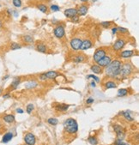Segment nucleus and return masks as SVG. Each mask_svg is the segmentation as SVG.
Wrapping results in <instances>:
<instances>
[{
  "label": "nucleus",
  "instance_id": "obj_1",
  "mask_svg": "<svg viewBox=\"0 0 139 145\" xmlns=\"http://www.w3.org/2000/svg\"><path fill=\"white\" fill-rule=\"evenodd\" d=\"M122 67V63L118 60L111 61V63L106 66V75L111 77H116L120 73V70Z\"/></svg>",
  "mask_w": 139,
  "mask_h": 145
},
{
  "label": "nucleus",
  "instance_id": "obj_2",
  "mask_svg": "<svg viewBox=\"0 0 139 145\" xmlns=\"http://www.w3.org/2000/svg\"><path fill=\"white\" fill-rule=\"evenodd\" d=\"M64 128L66 132L70 134L76 133L78 131V124L76 121L73 118H68L64 122Z\"/></svg>",
  "mask_w": 139,
  "mask_h": 145
},
{
  "label": "nucleus",
  "instance_id": "obj_3",
  "mask_svg": "<svg viewBox=\"0 0 139 145\" xmlns=\"http://www.w3.org/2000/svg\"><path fill=\"white\" fill-rule=\"evenodd\" d=\"M113 130L117 134L118 140L123 141L124 137H125V130H124V128L119 124H115V125H113Z\"/></svg>",
  "mask_w": 139,
  "mask_h": 145
},
{
  "label": "nucleus",
  "instance_id": "obj_4",
  "mask_svg": "<svg viewBox=\"0 0 139 145\" xmlns=\"http://www.w3.org/2000/svg\"><path fill=\"white\" fill-rule=\"evenodd\" d=\"M53 34L57 38L61 39V38H63V37L64 36V34H65L64 28L63 27V26H57V27L53 29Z\"/></svg>",
  "mask_w": 139,
  "mask_h": 145
},
{
  "label": "nucleus",
  "instance_id": "obj_5",
  "mask_svg": "<svg viewBox=\"0 0 139 145\" xmlns=\"http://www.w3.org/2000/svg\"><path fill=\"white\" fill-rule=\"evenodd\" d=\"M106 56V51L104 50V49H97L96 51H95V54H94V60H95V62H98V61H100L101 58H103L104 57Z\"/></svg>",
  "mask_w": 139,
  "mask_h": 145
},
{
  "label": "nucleus",
  "instance_id": "obj_6",
  "mask_svg": "<svg viewBox=\"0 0 139 145\" xmlns=\"http://www.w3.org/2000/svg\"><path fill=\"white\" fill-rule=\"evenodd\" d=\"M131 71H132V68H131V64H124V65H122L119 75L123 76H126L130 75L131 73Z\"/></svg>",
  "mask_w": 139,
  "mask_h": 145
},
{
  "label": "nucleus",
  "instance_id": "obj_7",
  "mask_svg": "<svg viewBox=\"0 0 139 145\" xmlns=\"http://www.w3.org/2000/svg\"><path fill=\"white\" fill-rule=\"evenodd\" d=\"M82 42H83V41L81 39H79V38H74V39H72L70 41V47H71V48L73 50L77 51L79 50L80 47H81Z\"/></svg>",
  "mask_w": 139,
  "mask_h": 145
},
{
  "label": "nucleus",
  "instance_id": "obj_8",
  "mask_svg": "<svg viewBox=\"0 0 139 145\" xmlns=\"http://www.w3.org/2000/svg\"><path fill=\"white\" fill-rule=\"evenodd\" d=\"M24 141H25L26 144H28V145H35V142H36V139H35V137L34 134L28 133L25 135Z\"/></svg>",
  "mask_w": 139,
  "mask_h": 145
},
{
  "label": "nucleus",
  "instance_id": "obj_9",
  "mask_svg": "<svg viewBox=\"0 0 139 145\" xmlns=\"http://www.w3.org/2000/svg\"><path fill=\"white\" fill-rule=\"evenodd\" d=\"M125 41L122 39H118L115 41V43L112 46V48L115 51H119L125 47Z\"/></svg>",
  "mask_w": 139,
  "mask_h": 145
},
{
  "label": "nucleus",
  "instance_id": "obj_10",
  "mask_svg": "<svg viewBox=\"0 0 139 145\" xmlns=\"http://www.w3.org/2000/svg\"><path fill=\"white\" fill-rule=\"evenodd\" d=\"M111 61H112V59H111L110 57L105 56L104 58H101L100 61H98L97 64H98V65L100 66V67H106V66L111 63Z\"/></svg>",
  "mask_w": 139,
  "mask_h": 145
},
{
  "label": "nucleus",
  "instance_id": "obj_11",
  "mask_svg": "<svg viewBox=\"0 0 139 145\" xmlns=\"http://www.w3.org/2000/svg\"><path fill=\"white\" fill-rule=\"evenodd\" d=\"M76 15H77L76 9L70 8V9H67V10H64V16H65L66 17L71 18V17H73V16H76Z\"/></svg>",
  "mask_w": 139,
  "mask_h": 145
},
{
  "label": "nucleus",
  "instance_id": "obj_12",
  "mask_svg": "<svg viewBox=\"0 0 139 145\" xmlns=\"http://www.w3.org/2000/svg\"><path fill=\"white\" fill-rule=\"evenodd\" d=\"M92 42H91L90 40H85L82 42V45H81V47H80V50H88L89 49L90 47H92Z\"/></svg>",
  "mask_w": 139,
  "mask_h": 145
},
{
  "label": "nucleus",
  "instance_id": "obj_13",
  "mask_svg": "<svg viewBox=\"0 0 139 145\" xmlns=\"http://www.w3.org/2000/svg\"><path fill=\"white\" fill-rule=\"evenodd\" d=\"M12 138H13V134H12L11 132H7V133L4 134V137H3L2 143H9V142H10Z\"/></svg>",
  "mask_w": 139,
  "mask_h": 145
},
{
  "label": "nucleus",
  "instance_id": "obj_14",
  "mask_svg": "<svg viewBox=\"0 0 139 145\" xmlns=\"http://www.w3.org/2000/svg\"><path fill=\"white\" fill-rule=\"evenodd\" d=\"M88 10H89V8L86 5H81L79 7V9L77 10V14L79 16H85L87 14Z\"/></svg>",
  "mask_w": 139,
  "mask_h": 145
},
{
  "label": "nucleus",
  "instance_id": "obj_15",
  "mask_svg": "<svg viewBox=\"0 0 139 145\" xmlns=\"http://www.w3.org/2000/svg\"><path fill=\"white\" fill-rule=\"evenodd\" d=\"M4 121L6 123H9V124H11L13 122H15V116L12 115V114H7L4 117Z\"/></svg>",
  "mask_w": 139,
  "mask_h": 145
},
{
  "label": "nucleus",
  "instance_id": "obj_16",
  "mask_svg": "<svg viewBox=\"0 0 139 145\" xmlns=\"http://www.w3.org/2000/svg\"><path fill=\"white\" fill-rule=\"evenodd\" d=\"M91 70L95 74H101L102 73V69L100 66H99L98 64H94V65L91 66Z\"/></svg>",
  "mask_w": 139,
  "mask_h": 145
},
{
  "label": "nucleus",
  "instance_id": "obj_17",
  "mask_svg": "<svg viewBox=\"0 0 139 145\" xmlns=\"http://www.w3.org/2000/svg\"><path fill=\"white\" fill-rule=\"evenodd\" d=\"M134 54V52L131 50H126V51H124V52H122L121 53H120V57H122V58H130V57H131L132 55Z\"/></svg>",
  "mask_w": 139,
  "mask_h": 145
},
{
  "label": "nucleus",
  "instance_id": "obj_18",
  "mask_svg": "<svg viewBox=\"0 0 139 145\" xmlns=\"http://www.w3.org/2000/svg\"><path fill=\"white\" fill-rule=\"evenodd\" d=\"M45 75H46L47 79H55L58 76V73L56 71H48L45 73Z\"/></svg>",
  "mask_w": 139,
  "mask_h": 145
},
{
  "label": "nucleus",
  "instance_id": "obj_19",
  "mask_svg": "<svg viewBox=\"0 0 139 145\" xmlns=\"http://www.w3.org/2000/svg\"><path fill=\"white\" fill-rule=\"evenodd\" d=\"M69 105L66 104H58L55 106V108L58 111H60V112H64V111H67L68 108H69Z\"/></svg>",
  "mask_w": 139,
  "mask_h": 145
},
{
  "label": "nucleus",
  "instance_id": "obj_20",
  "mask_svg": "<svg viewBox=\"0 0 139 145\" xmlns=\"http://www.w3.org/2000/svg\"><path fill=\"white\" fill-rule=\"evenodd\" d=\"M38 86V83L35 81H30L28 83H27L25 84V88L28 89H35V87Z\"/></svg>",
  "mask_w": 139,
  "mask_h": 145
},
{
  "label": "nucleus",
  "instance_id": "obj_21",
  "mask_svg": "<svg viewBox=\"0 0 139 145\" xmlns=\"http://www.w3.org/2000/svg\"><path fill=\"white\" fill-rule=\"evenodd\" d=\"M20 82H21V80H20L19 77L15 78V79L13 80V82L11 83V85H10L12 87V89H16V88L18 87V85L20 84Z\"/></svg>",
  "mask_w": 139,
  "mask_h": 145
},
{
  "label": "nucleus",
  "instance_id": "obj_22",
  "mask_svg": "<svg viewBox=\"0 0 139 145\" xmlns=\"http://www.w3.org/2000/svg\"><path fill=\"white\" fill-rule=\"evenodd\" d=\"M85 57L83 55H78V56H76L75 58H73V61L76 63H82L85 60Z\"/></svg>",
  "mask_w": 139,
  "mask_h": 145
},
{
  "label": "nucleus",
  "instance_id": "obj_23",
  "mask_svg": "<svg viewBox=\"0 0 139 145\" xmlns=\"http://www.w3.org/2000/svg\"><path fill=\"white\" fill-rule=\"evenodd\" d=\"M122 115H123L124 117H125V118L126 120H128V121H133V118L131 116V114H130V112H128V111H125V112H122Z\"/></svg>",
  "mask_w": 139,
  "mask_h": 145
},
{
  "label": "nucleus",
  "instance_id": "obj_24",
  "mask_svg": "<svg viewBox=\"0 0 139 145\" xmlns=\"http://www.w3.org/2000/svg\"><path fill=\"white\" fill-rule=\"evenodd\" d=\"M128 94V91L127 89H121L118 91V94H117V96L118 97H123V96H125L127 95Z\"/></svg>",
  "mask_w": 139,
  "mask_h": 145
},
{
  "label": "nucleus",
  "instance_id": "obj_25",
  "mask_svg": "<svg viewBox=\"0 0 139 145\" xmlns=\"http://www.w3.org/2000/svg\"><path fill=\"white\" fill-rule=\"evenodd\" d=\"M105 87H106V89H115V88H117V84H116L114 82H107V83L105 84Z\"/></svg>",
  "mask_w": 139,
  "mask_h": 145
},
{
  "label": "nucleus",
  "instance_id": "obj_26",
  "mask_svg": "<svg viewBox=\"0 0 139 145\" xmlns=\"http://www.w3.org/2000/svg\"><path fill=\"white\" fill-rule=\"evenodd\" d=\"M22 41L26 43H32L34 41V39L31 35H24L22 37Z\"/></svg>",
  "mask_w": 139,
  "mask_h": 145
},
{
  "label": "nucleus",
  "instance_id": "obj_27",
  "mask_svg": "<svg viewBox=\"0 0 139 145\" xmlns=\"http://www.w3.org/2000/svg\"><path fill=\"white\" fill-rule=\"evenodd\" d=\"M37 50L40 52H46V47L44 44H38L37 45Z\"/></svg>",
  "mask_w": 139,
  "mask_h": 145
},
{
  "label": "nucleus",
  "instance_id": "obj_28",
  "mask_svg": "<svg viewBox=\"0 0 139 145\" xmlns=\"http://www.w3.org/2000/svg\"><path fill=\"white\" fill-rule=\"evenodd\" d=\"M88 141L92 145H97V143H98V140L94 137H89V138H88Z\"/></svg>",
  "mask_w": 139,
  "mask_h": 145
},
{
  "label": "nucleus",
  "instance_id": "obj_29",
  "mask_svg": "<svg viewBox=\"0 0 139 145\" xmlns=\"http://www.w3.org/2000/svg\"><path fill=\"white\" fill-rule=\"evenodd\" d=\"M47 122H48V124H52V125H56V124H58V120L57 119V118H48V120H47Z\"/></svg>",
  "mask_w": 139,
  "mask_h": 145
},
{
  "label": "nucleus",
  "instance_id": "obj_30",
  "mask_svg": "<svg viewBox=\"0 0 139 145\" xmlns=\"http://www.w3.org/2000/svg\"><path fill=\"white\" fill-rule=\"evenodd\" d=\"M21 47L18 44V43H15V42L11 43V45H10V48H11V50H17V49H20Z\"/></svg>",
  "mask_w": 139,
  "mask_h": 145
},
{
  "label": "nucleus",
  "instance_id": "obj_31",
  "mask_svg": "<svg viewBox=\"0 0 139 145\" xmlns=\"http://www.w3.org/2000/svg\"><path fill=\"white\" fill-rule=\"evenodd\" d=\"M38 9L41 12H43V13H46L47 11V7L45 4H40V5H38Z\"/></svg>",
  "mask_w": 139,
  "mask_h": 145
},
{
  "label": "nucleus",
  "instance_id": "obj_32",
  "mask_svg": "<svg viewBox=\"0 0 139 145\" xmlns=\"http://www.w3.org/2000/svg\"><path fill=\"white\" fill-rule=\"evenodd\" d=\"M12 3H13L14 6L16 7V8H20V7L21 6V0H13Z\"/></svg>",
  "mask_w": 139,
  "mask_h": 145
},
{
  "label": "nucleus",
  "instance_id": "obj_33",
  "mask_svg": "<svg viewBox=\"0 0 139 145\" xmlns=\"http://www.w3.org/2000/svg\"><path fill=\"white\" fill-rule=\"evenodd\" d=\"M111 23H112L111 21H102V22L100 23V25L102 26L103 28H107L110 27Z\"/></svg>",
  "mask_w": 139,
  "mask_h": 145
},
{
  "label": "nucleus",
  "instance_id": "obj_34",
  "mask_svg": "<svg viewBox=\"0 0 139 145\" xmlns=\"http://www.w3.org/2000/svg\"><path fill=\"white\" fill-rule=\"evenodd\" d=\"M34 110V105L33 104H28L27 106V112L28 114H30L32 112V111Z\"/></svg>",
  "mask_w": 139,
  "mask_h": 145
},
{
  "label": "nucleus",
  "instance_id": "obj_35",
  "mask_svg": "<svg viewBox=\"0 0 139 145\" xmlns=\"http://www.w3.org/2000/svg\"><path fill=\"white\" fill-rule=\"evenodd\" d=\"M50 8L52 11H58V10H60V7L58 5H56V4H52V5H51Z\"/></svg>",
  "mask_w": 139,
  "mask_h": 145
},
{
  "label": "nucleus",
  "instance_id": "obj_36",
  "mask_svg": "<svg viewBox=\"0 0 139 145\" xmlns=\"http://www.w3.org/2000/svg\"><path fill=\"white\" fill-rule=\"evenodd\" d=\"M88 78H93V79L95 80L96 83H99V82H100L99 77H98V76H95V75H89V76H88Z\"/></svg>",
  "mask_w": 139,
  "mask_h": 145
},
{
  "label": "nucleus",
  "instance_id": "obj_37",
  "mask_svg": "<svg viewBox=\"0 0 139 145\" xmlns=\"http://www.w3.org/2000/svg\"><path fill=\"white\" fill-rule=\"evenodd\" d=\"M118 31L121 32L122 34H126V33H128V29L125 28H122V27H118Z\"/></svg>",
  "mask_w": 139,
  "mask_h": 145
},
{
  "label": "nucleus",
  "instance_id": "obj_38",
  "mask_svg": "<svg viewBox=\"0 0 139 145\" xmlns=\"http://www.w3.org/2000/svg\"><path fill=\"white\" fill-rule=\"evenodd\" d=\"M115 145H127L126 143H125L123 141H120V140H117L115 142Z\"/></svg>",
  "mask_w": 139,
  "mask_h": 145
},
{
  "label": "nucleus",
  "instance_id": "obj_39",
  "mask_svg": "<svg viewBox=\"0 0 139 145\" xmlns=\"http://www.w3.org/2000/svg\"><path fill=\"white\" fill-rule=\"evenodd\" d=\"M71 21H73V22H77V21H79V17L77 16H73V17H71Z\"/></svg>",
  "mask_w": 139,
  "mask_h": 145
},
{
  "label": "nucleus",
  "instance_id": "obj_40",
  "mask_svg": "<svg viewBox=\"0 0 139 145\" xmlns=\"http://www.w3.org/2000/svg\"><path fill=\"white\" fill-rule=\"evenodd\" d=\"M40 79L41 80V81H46L47 78H46V75H45V73L44 74H41V76H40Z\"/></svg>",
  "mask_w": 139,
  "mask_h": 145
},
{
  "label": "nucleus",
  "instance_id": "obj_41",
  "mask_svg": "<svg viewBox=\"0 0 139 145\" xmlns=\"http://www.w3.org/2000/svg\"><path fill=\"white\" fill-rule=\"evenodd\" d=\"M94 101H95V100L93 98H89V99H87L86 102H87V104H92V103H94Z\"/></svg>",
  "mask_w": 139,
  "mask_h": 145
},
{
  "label": "nucleus",
  "instance_id": "obj_42",
  "mask_svg": "<svg viewBox=\"0 0 139 145\" xmlns=\"http://www.w3.org/2000/svg\"><path fill=\"white\" fill-rule=\"evenodd\" d=\"M117 32H118V28H112V33L113 34V35H115Z\"/></svg>",
  "mask_w": 139,
  "mask_h": 145
},
{
  "label": "nucleus",
  "instance_id": "obj_43",
  "mask_svg": "<svg viewBox=\"0 0 139 145\" xmlns=\"http://www.w3.org/2000/svg\"><path fill=\"white\" fill-rule=\"evenodd\" d=\"M16 112H18V113H23V110L21 108H17L16 109Z\"/></svg>",
  "mask_w": 139,
  "mask_h": 145
},
{
  "label": "nucleus",
  "instance_id": "obj_44",
  "mask_svg": "<svg viewBox=\"0 0 139 145\" xmlns=\"http://www.w3.org/2000/svg\"><path fill=\"white\" fill-rule=\"evenodd\" d=\"M10 95H9V94H7V95H3V98H4V99H7V98H10Z\"/></svg>",
  "mask_w": 139,
  "mask_h": 145
},
{
  "label": "nucleus",
  "instance_id": "obj_45",
  "mask_svg": "<svg viewBox=\"0 0 139 145\" xmlns=\"http://www.w3.org/2000/svg\"><path fill=\"white\" fill-rule=\"evenodd\" d=\"M90 85H91V87L95 88V82H92V83H90Z\"/></svg>",
  "mask_w": 139,
  "mask_h": 145
},
{
  "label": "nucleus",
  "instance_id": "obj_46",
  "mask_svg": "<svg viewBox=\"0 0 139 145\" xmlns=\"http://www.w3.org/2000/svg\"><path fill=\"white\" fill-rule=\"evenodd\" d=\"M13 13H14V16H18V13L16 11H13Z\"/></svg>",
  "mask_w": 139,
  "mask_h": 145
},
{
  "label": "nucleus",
  "instance_id": "obj_47",
  "mask_svg": "<svg viewBox=\"0 0 139 145\" xmlns=\"http://www.w3.org/2000/svg\"><path fill=\"white\" fill-rule=\"evenodd\" d=\"M9 77V76H4V80H5V79H7V78Z\"/></svg>",
  "mask_w": 139,
  "mask_h": 145
},
{
  "label": "nucleus",
  "instance_id": "obj_48",
  "mask_svg": "<svg viewBox=\"0 0 139 145\" xmlns=\"http://www.w3.org/2000/svg\"><path fill=\"white\" fill-rule=\"evenodd\" d=\"M87 1H89V0H81V2H87Z\"/></svg>",
  "mask_w": 139,
  "mask_h": 145
},
{
  "label": "nucleus",
  "instance_id": "obj_49",
  "mask_svg": "<svg viewBox=\"0 0 139 145\" xmlns=\"http://www.w3.org/2000/svg\"><path fill=\"white\" fill-rule=\"evenodd\" d=\"M2 93V89H0V94Z\"/></svg>",
  "mask_w": 139,
  "mask_h": 145
},
{
  "label": "nucleus",
  "instance_id": "obj_50",
  "mask_svg": "<svg viewBox=\"0 0 139 145\" xmlns=\"http://www.w3.org/2000/svg\"><path fill=\"white\" fill-rule=\"evenodd\" d=\"M0 127H1V124H0Z\"/></svg>",
  "mask_w": 139,
  "mask_h": 145
}]
</instances>
